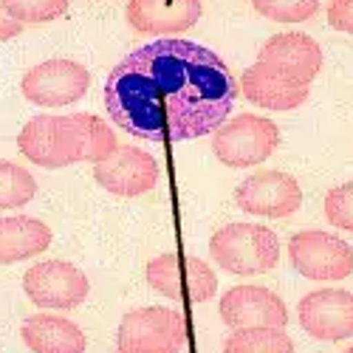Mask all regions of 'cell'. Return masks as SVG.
Returning a JSON list of instances; mask_svg holds the SVG:
<instances>
[{"label":"cell","instance_id":"1","mask_svg":"<svg viewBox=\"0 0 353 353\" xmlns=\"http://www.w3.org/2000/svg\"><path fill=\"white\" fill-rule=\"evenodd\" d=\"M238 99L229 65L210 48L167 37L128 54L105 82V108L144 141H190L218 130Z\"/></svg>","mask_w":353,"mask_h":353},{"label":"cell","instance_id":"2","mask_svg":"<svg viewBox=\"0 0 353 353\" xmlns=\"http://www.w3.org/2000/svg\"><path fill=\"white\" fill-rule=\"evenodd\" d=\"M20 153L46 170H63L79 161H102L116 147V133L108 122L91 113L54 116L40 113L26 122L17 136Z\"/></svg>","mask_w":353,"mask_h":353},{"label":"cell","instance_id":"3","mask_svg":"<svg viewBox=\"0 0 353 353\" xmlns=\"http://www.w3.org/2000/svg\"><path fill=\"white\" fill-rule=\"evenodd\" d=\"M210 252L232 274H266L280 260V238L260 223H226L212 234Z\"/></svg>","mask_w":353,"mask_h":353},{"label":"cell","instance_id":"4","mask_svg":"<svg viewBox=\"0 0 353 353\" xmlns=\"http://www.w3.org/2000/svg\"><path fill=\"white\" fill-rule=\"evenodd\" d=\"M116 342L119 353H181L187 345V319L172 308H136L122 316Z\"/></svg>","mask_w":353,"mask_h":353},{"label":"cell","instance_id":"5","mask_svg":"<svg viewBox=\"0 0 353 353\" xmlns=\"http://www.w3.org/2000/svg\"><path fill=\"white\" fill-rule=\"evenodd\" d=\"M147 283L175 303H207L218 294V277L207 263L179 252H164L147 263Z\"/></svg>","mask_w":353,"mask_h":353},{"label":"cell","instance_id":"6","mask_svg":"<svg viewBox=\"0 0 353 353\" xmlns=\"http://www.w3.org/2000/svg\"><path fill=\"white\" fill-rule=\"evenodd\" d=\"M280 144V130L272 119L257 113H241L223 122L212 136V150L226 167L263 164Z\"/></svg>","mask_w":353,"mask_h":353},{"label":"cell","instance_id":"7","mask_svg":"<svg viewBox=\"0 0 353 353\" xmlns=\"http://www.w3.org/2000/svg\"><path fill=\"white\" fill-rule=\"evenodd\" d=\"M291 266L308 280H345L353 274V249L322 229H303L288 241Z\"/></svg>","mask_w":353,"mask_h":353},{"label":"cell","instance_id":"8","mask_svg":"<svg viewBox=\"0 0 353 353\" xmlns=\"http://www.w3.org/2000/svg\"><path fill=\"white\" fill-rule=\"evenodd\" d=\"M23 291L26 297L40 308L51 311H68L85 303L91 283L88 277L65 260H46L34 263L32 269L23 274Z\"/></svg>","mask_w":353,"mask_h":353},{"label":"cell","instance_id":"9","mask_svg":"<svg viewBox=\"0 0 353 353\" xmlns=\"http://www.w3.org/2000/svg\"><path fill=\"white\" fill-rule=\"evenodd\" d=\"M91 88V71L74 60H46L26 71L20 91L40 108H65L82 99Z\"/></svg>","mask_w":353,"mask_h":353},{"label":"cell","instance_id":"10","mask_svg":"<svg viewBox=\"0 0 353 353\" xmlns=\"http://www.w3.org/2000/svg\"><path fill=\"white\" fill-rule=\"evenodd\" d=\"M234 203L249 215L285 218L303 207V190L294 175L280 170H263L238 184Z\"/></svg>","mask_w":353,"mask_h":353},{"label":"cell","instance_id":"11","mask_svg":"<svg viewBox=\"0 0 353 353\" xmlns=\"http://www.w3.org/2000/svg\"><path fill=\"white\" fill-rule=\"evenodd\" d=\"M300 325L308 336L322 342H339L353 336V291L319 288L311 291L297 305Z\"/></svg>","mask_w":353,"mask_h":353},{"label":"cell","instance_id":"12","mask_svg":"<svg viewBox=\"0 0 353 353\" xmlns=\"http://www.w3.org/2000/svg\"><path fill=\"white\" fill-rule=\"evenodd\" d=\"M94 179L113 195L136 198L159 184V161L136 147H116L108 159L97 161Z\"/></svg>","mask_w":353,"mask_h":353},{"label":"cell","instance_id":"13","mask_svg":"<svg viewBox=\"0 0 353 353\" xmlns=\"http://www.w3.org/2000/svg\"><path fill=\"white\" fill-rule=\"evenodd\" d=\"M221 319L229 328H285L288 308L272 288L234 285L221 297Z\"/></svg>","mask_w":353,"mask_h":353},{"label":"cell","instance_id":"14","mask_svg":"<svg viewBox=\"0 0 353 353\" xmlns=\"http://www.w3.org/2000/svg\"><path fill=\"white\" fill-rule=\"evenodd\" d=\"M257 63L269 65L272 71H277L288 79L308 85L322 68V48L308 34L285 32V34H274L272 40L263 43Z\"/></svg>","mask_w":353,"mask_h":353},{"label":"cell","instance_id":"15","mask_svg":"<svg viewBox=\"0 0 353 353\" xmlns=\"http://www.w3.org/2000/svg\"><path fill=\"white\" fill-rule=\"evenodd\" d=\"M201 0H128V23L141 34H181L201 20Z\"/></svg>","mask_w":353,"mask_h":353},{"label":"cell","instance_id":"16","mask_svg":"<svg viewBox=\"0 0 353 353\" xmlns=\"http://www.w3.org/2000/svg\"><path fill=\"white\" fill-rule=\"evenodd\" d=\"M241 88L252 105L263 108V110H294L308 99V85L288 79L277 71H272L269 65H249L241 77Z\"/></svg>","mask_w":353,"mask_h":353},{"label":"cell","instance_id":"17","mask_svg":"<svg viewBox=\"0 0 353 353\" xmlns=\"http://www.w3.org/2000/svg\"><path fill=\"white\" fill-rule=\"evenodd\" d=\"M20 336L34 353H85V334L71 319L57 314H32L23 319Z\"/></svg>","mask_w":353,"mask_h":353},{"label":"cell","instance_id":"18","mask_svg":"<svg viewBox=\"0 0 353 353\" xmlns=\"http://www.w3.org/2000/svg\"><path fill=\"white\" fill-rule=\"evenodd\" d=\"M51 246V229L40 218H0V266L28 260Z\"/></svg>","mask_w":353,"mask_h":353},{"label":"cell","instance_id":"19","mask_svg":"<svg viewBox=\"0 0 353 353\" xmlns=\"http://www.w3.org/2000/svg\"><path fill=\"white\" fill-rule=\"evenodd\" d=\"M223 353H294V339L283 328H241L226 336Z\"/></svg>","mask_w":353,"mask_h":353},{"label":"cell","instance_id":"20","mask_svg":"<svg viewBox=\"0 0 353 353\" xmlns=\"http://www.w3.org/2000/svg\"><path fill=\"white\" fill-rule=\"evenodd\" d=\"M37 192L34 175L20 164L0 161V210H20Z\"/></svg>","mask_w":353,"mask_h":353},{"label":"cell","instance_id":"21","mask_svg":"<svg viewBox=\"0 0 353 353\" xmlns=\"http://www.w3.org/2000/svg\"><path fill=\"white\" fill-rule=\"evenodd\" d=\"M3 6L17 23H51L68 12L71 0H3Z\"/></svg>","mask_w":353,"mask_h":353},{"label":"cell","instance_id":"22","mask_svg":"<svg viewBox=\"0 0 353 353\" xmlns=\"http://www.w3.org/2000/svg\"><path fill=\"white\" fill-rule=\"evenodd\" d=\"M252 6L274 23H303L319 12V0H252Z\"/></svg>","mask_w":353,"mask_h":353},{"label":"cell","instance_id":"23","mask_svg":"<svg viewBox=\"0 0 353 353\" xmlns=\"http://www.w3.org/2000/svg\"><path fill=\"white\" fill-rule=\"evenodd\" d=\"M325 218L328 223L353 232V181H345L325 195Z\"/></svg>","mask_w":353,"mask_h":353},{"label":"cell","instance_id":"24","mask_svg":"<svg viewBox=\"0 0 353 353\" xmlns=\"http://www.w3.org/2000/svg\"><path fill=\"white\" fill-rule=\"evenodd\" d=\"M328 26L334 32L353 34V0H331L328 6Z\"/></svg>","mask_w":353,"mask_h":353},{"label":"cell","instance_id":"25","mask_svg":"<svg viewBox=\"0 0 353 353\" xmlns=\"http://www.w3.org/2000/svg\"><path fill=\"white\" fill-rule=\"evenodd\" d=\"M20 32H23V23H17V20L6 12L3 0H0V43H6V40H12V37H17Z\"/></svg>","mask_w":353,"mask_h":353},{"label":"cell","instance_id":"26","mask_svg":"<svg viewBox=\"0 0 353 353\" xmlns=\"http://www.w3.org/2000/svg\"><path fill=\"white\" fill-rule=\"evenodd\" d=\"M345 353H353V347H347V350H345Z\"/></svg>","mask_w":353,"mask_h":353},{"label":"cell","instance_id":"27","mask_svg":"<svg viewBox=\"0 0 353 353\" xmlns=\"http://www.w3.org/2000/svg\"><path fill=\"white\" fill-rule=\"evenodd\" d=\"M116 353H119V350H116Z\"/></svg>","mask_w":353,"mask_h":353}]
</instances>
